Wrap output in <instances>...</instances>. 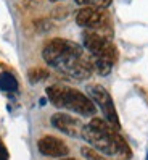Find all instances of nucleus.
Wrapping results in <instances>:
<instances>
[{
	"label": "nucleus",
	"mask_w": 148,
	"mask_h": 160,
	"mask_svg": "<svg viewBox=\"0 0 148 160\" xmlns=\"http://www.w3.org/2000/svg\"><path fill=\"white\" fill-rule=\"evenodd\" d=\"M37 149L42 155H47V157H55V158H60V157H66L69 152V147L63 142L61 139L55 138V136H44L39 139L37 142Z\"/></svg>",
	"instance_id": "6e6552de"
},
{
	"label": "nucleus",
	"mask_w": 148,
	"mask_h": 160,
	"mask_svg": "<svg viewBox=\"0 0 148 160\" xmlns=\"http://www.w3.org/2000/svg\"><path fill=\"white\" fill-rule=\"evenodd\" d=\"M82 155L87 157L89 160H100V155H98V154H95V149L82 147Z\"/></svg>",
	"instance_id": "f8f14e48"
},
{
	"label": "nucleus",
	"mask_w": 148,
	"mask_h": 160,
	"mask_svg": "<svg viewBox=\"0 0 148 160\" xmlns=\"http://www.w3.org/2000/svg\"><path fill=\"white\" fill-rule=\"evenodd\" d=\"M49 78V71L44 68H32L29 71V81L31 82H40Z\"/></svg>",
	"instance_id": "9d476101"
},
{
	"label": "nucleus",
	"mask_w": 148,
	"mask_h": 160,
	"mask_svg": "<svg viewBox=\"0 0 148 160\" xmlns=\"http://www.w3.org/2000/svg\"><path fill=\"white\" fill-rule=\"evenodd\" d=\"M0 89L5 92H13L18 89V81L12 73H0Z\"/></svg>",
	"instance_id": "1a4fd4ad"
},
{
	"label": "nucleus",
	"mask_w": 148,
	"mask_h": 160,
	"mask_svg": "<svg viewBox=\"0 0 148 160\" xmlns=\"http://www.w3.org/2000/svg\"><path fill=\"white\" fill-rule=\"evenodd\" d=\"M47 96L55 107L64 108L79 113L82 117H90L95 113V103L90 97L72 88L64 86H50L47 88Z\"/></svg>",
	"instance_id": "f03ea898"
},
{
	"label": "nucleus",
	"mask_w": 148,
	"mask_h": 160,
	"mask_svg": "<svg viewBox=\"0 0 148 160\" xmlns=\"http://www.w3.org/2000/svg\"><path fill=\"white\" fill-rule=\"evenodd\" d=\"M87 92H89L90 99L101 108V112H103V115H105L108 123L111 126H114L116 129L121 128V123H119V118H118L116 108H114V103H113V100H111V96L108 94V91L105 88L98 86V84H94V86L87 88Z\"/></svg>",
	"instance_id": "39448f33"
},
{
	"label": "nucleus",
	"mask_w": 148,
	"mask_h": 160,
	"mask_svg": "<svg viewBox=\"0 0 148 160\" xmlns=\"http://www.w3.org/2000/svg\"><path fill=\"white\" fill-rule=\"evenodd\" d=\"M61 160H76V158H61Z\"/></svg>",
	"instance_id": "4468645a"
},
{
	"label": "nucleus",
	"mask_w": 148,
	"mask_h": 160,
	"mask_svg": "<svg viewBox=\"0 0 148 160\" xmlns=\"http://www.w3.org/2000/svg\"><path fill=\"white\" fill-rule=\"evenodd\" d=\"M84 50L82 47L72 41H66V39H52L42 50V57L47 62L50 67L57 68L63 73H66L69 70V67L79 60Z\"/></svg>",
	"instance_id": "7ed1b4c3"
},
{
	"label": "nucleus",
	"mask_w": 148,
	"mask_h": 160,
	"mask_svg": "<svg viewBox=\"0 0 148 160\" xmlns=\"http://www.w3.org/2000/svg\"><path fill=\"white\" fill-rule=\"evenodd\" d=\"M0 160H8V150L2 141H0Z\"/></svg>",
	"instance_id": "ddd939ff"
},
{
	"label": "nucleus",
	"mask_w": 148,
	"mask_h": 160,
	"mask_svg": "<svg viewBox=\"0 0 148 160\" xmlns=\"http://www.w3.org/2000/svg\"><path fill=\"white\" fill-rule=\"evenodd\" d=\"M77 5L82 7H97V8H108L111 5V0H76Z\"/></svg>",
	"instance_id": "9b49d317"
},
{
	"label": "nucleus",
	"mask_w": 148,
	"mask_h": 160,
	"mask_svg": "<svg viewBox=\"0 0 148 160\" xmlns=\"http://www.w3.org/2000/svg\"><path fill=\"white\" fill-rule=\"evenodd\" d=\"M108 21V15L105 8L97 7H82L76 15V23L87 29H98L103 28Z\"/></svg>",
	"instance_id": "423d86ee"
},
{
	"label": "nucleus",
	"mask_w": 148,
	"mask_h": 160,
	"mask_svg": "<svg viewBox=\"0 0 148 160\" xmlns=\"http://www.w3.org/2000/svg\"><path fill=\"white\" fill-rule=\"evenodd\" d=\"M82 139H86L95 150L105 155L119 154L126 158L131 157V149L126 144V141L118 134V129L101 118H94L89 125H84Z\"/></svg>",
	"instance_id": "f257e3e1"
},
{
	"label": "nucleus",
	"mask_w": 148,
	"mask_h": 160,
	"mask_svg": "<svg viewBox=\"0 0 148 160\" xmlns=\"http://www.w3.org/2000/svg\"><path fill=\"white\" fill-rule=\"evenodd\" d=\"M50 2H58V0H50Z\"/></svg>",
	"instance_id": "2eb2a0df"
},
{
	"label": "nucleus",
	"mask_w": 148,
	"mask_h": 160,
	"mask_svg": "<svg viewBox=\"0 0 148 160\" xmlns=\"http://www.w3.org/2000/svg\"><path fill=\"white\" fill-rule=\"evenodd\" d=\"M50 123L53 128H57L58 131H61V133L68 134L71 138H82V128H84V125L72 115L55 113L50 118Z\"/></svg>",
	"instance_id": "0eeeda50"
},
{
	"label": "nucleus",
	"mask_w": 148,
	"mask_h": 160,
	"mask_svg": "<svg viewBox=\"0 0 148 160\" xmlns=\"http://www.w3.org/2000/svg\"><path fill=\"white\" fill-rule=\"evenodd\" d=\"M82 42H84V47L90 52V55L94 58L98 60H105L111 65H114L118 60V50L114 44L108 41L106 37L97 34L94 29H87L84 34H82Z\"/></svg>",
	"instance_id": "20e7f679"
}]
</instances>
